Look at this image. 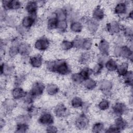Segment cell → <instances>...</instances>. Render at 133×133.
<instances>
[{
	"mask_svg": "<svg viewBox=\"0 0 133 133\" xmlns=\"http://www.w3.org/2000/svg\"><path fill=\"white\" fill-rule=\"evenodd\" d=\"M124 36L119 35H116V36L115 38L114 39V43L116 45H124Z\"/></svg>",
	"mask_w": 133,
	"mask_h": 133,
	"instance_id": "816d5d0a",
	"label": "cell"
},
{
	"mask_svg": "<svg viewBox=\"0 0 133 133\" xmlns=\"http://www.w3.org/2000/svg\"><path fill=\"white\" fill-rule=\"evenodd\" d=\"M93 56L89 51H85L81 53L78 57V62L82 65H86L88 64L92 60Z\"/></svg>",
	"mask_w": 133,
	"mask_h": 133,
	"instance_id": "603a6c76",
	"label": "cell"
},
{
	"mask_svg": "<svg viewBox=\"0 0 133 133\" xmlns=\"http://www.w3.org/2000/svg\"><path fill=\"white\" fill-rule=\"evenodd\" d=\"M46 86L44 84L39 81L34 82L31 86L30 92L35 98H37L43 95L45 90Z\"/></svg>",
	"mask_w": 133,
	"mask_h": 133,
	"instance_id": "ba28073f",
	"label": "cell"
},
{
	"mask_svg": "<svg viewBox=\"0 0 133 133\" xmlns=\"http://www.w3.org/2000/svg\"><path fill=\"white\" fill-rule=\"evenodd\" d=\"M98 85L99 90L106 97H110L112 95V89L114 84L111 80L103 79L99 82Z\"/></svg>",
	"mask_w": 133,
	"mask_h": 133,
	"instance_id": "277c9868",
	"label": "cell"
},
{
	"mask_svg": "<svg viewBox=\"0 0 133 133\" xmlns=\"http://www.w3.org/2000/svg\"><path fill=\"white\" fill-rule=\"evenodd\" d=\"M71 79L72 82L75 85H79L83 83L84 79L79 73V72L73 73L71 74Z\"/></svg>",
	"mask_w": 133,
	"mask_h": 133,
	"instance_id": "60d3db41",
	"label": "cell"
},
{
	"mask_svg": "<svg viewBox=\"0 0 133 133\" xmlns=\"http://www.w3.org/2000/svg\"><path fill=\"white\" fill-rule=\"evenodd\" d=\"M37 17L30 15L24 16L21 20V25L26 29H31L36 22Z\"/></svg>",
	"mask_w": 133,
	"mask_h": 133,
	"instance_id": "ffe728a7",
	"label": "cell"
},
{
	"mask_svg": "<svg viewBox=\"0 0 133 133\" xmlns=\"http://www.w3.org/2000/svg\"><path fill=\"white\" fill-rule=\"evenodd\" d=\"M45 67L48 71L60 75H66L71 72L70 64L64 59L49 60L45 62Z\"/></svg>",
	"mask_w": 133,
	"mask_h": 133,
	"instance_id": "6da1fadb",
	"label": "cell"
},
{
	"mask_svg": "<svg viewBox=\"0 0 133 133\" xmlns=\"http://www.w3.org/2000/svg\"><path fill=\"white\" fill-rule=\"evenodd\" d=\"M29 62L33 68L38 69L42 66L43 63V58L39 54L34 55L29 57Z\"/></svg>",
	"mask_w": 133,
	"mask_h": 133,
	"instance_id": "d6986e66",
	"label": "cell"
},
{
	"mask_svg": "<svg viewBox=\"0 0 133 133\" xmlns=\"http://www.w3.org/2000/svg\"><path fill=\"white\" fill-rule=\"evenodd\" d=\"M26 92L21 87H15L11 90L12 98L16 100H22L25 96Z\"/></svg>",
	"mask_w": 133,
	"mask_h": 133,
	"instance_id": "cb8c5ba5",
	"label": "cell"
},
{
	"mask_svg": "<svg viewBox=\"0 0 133 133\" xmlns=\"http://www.w3.org/2000/svg\"><path fill=\"white\" fill-rule=\"evenodd\" d=\"M114 125L121 132L128 127V122L122 116H116L114 121Z\"/></svg>",
	"mask_w": 133,
	"mask_h": 133,
	"instance_id": "44dd1931",
	"label": "cell"
},
{
	"mask_svg": "<svg viewBox=\"0 0 133 133\" xmlns=\"http://www.w3.org/2000/svg\"><path fill=\"white\" fill-rule=\"evenodd\" d=\"M87 31L91 34H96L99 28V22L93 18H85L83 19Z\"/></svg>",
	"mask_w": 133,
	"mask_h": 133,
	"instance_id": "8fae6325",
	"label": "cell"
},
{
	"mask_svg": "<svg viewBox=\"0 0 133 133\" xmlns=\"http://www.w3.org/2000/svg\"><path fill=\"white\" fill-rule=\"evenodd\" d=\"M70 29L73 33H81L83 29V25L82 22L79 20L71 22L70 24Z\"/></svg>",
	"mask_w": 133,
	"mask_h": 133,
	"instance_id": "4316f807",
	"label": "cell"
},
{
	"mask_svg": "<svg viewBox=\"0 0 133 133\" xmlns=\"http://www.w3.org/2000/svg\"><path fill=\"white\" fill-rule=\"evenodd\" d=\"M55 16L56 17L58 21L67 20L68 14L65 8H58L56 9L53 12Z\"/></svg>",
	"mask_w": 133,
	"mask_h": 133,
	"instance_id": "1f68e13d",
	"label": "cell"
},
{
	"mask_svg": "<svg viewBox=\"0 0 133 133\" xmlns=\"http://www.w3.org/2000/svg\"><path fill=\"white\" fill-rule=\"evenodd\" d=\"M123 80V83L127 87H132L133 83V72L131 70H128V71L122 77Z\"/></svg>",
	"mask_w": 133,
	"mask_h": 133,
	"instance_id": "4dcf8cb0",
	"label": "cell"
},
{
	"mask_svg": "<svg viewBox=\"0 0 133 133\" xmlns=\"http://www.w3.org/2000/svg\"><path fill=\"white\" fill-rule=\"evenodd\" d=\"M129 63L127 61H124L121 63L120 64H118L116 72L117 75L122 77H123L129 70Z\"/></svg>",
	"mask_w": 133,
	"mask_h": 133,
	"instance_id": "d4e9b609",
	"label": "cell"
},
{
	"mask_svg": "<svg viewBox=\"0 0 133 133\" xmlns=\"http://www.w3.org/2000/svg\"><path fill=\"white\" fill-rule=\"evenodd\" d=\"M26 79V75L24 74H17L14 78V85L15 87H20Z\"/></svg>",
	"mask_w": 133,
	"mask_h": 133,
	"instance_id": "ab89813d",
	"label": "cell"
},
{
	"mask_svg": "<svg viewBox=\"0 0 133 133\" xmlns=\"http://www.w3.org/2000/svg\"><path fill=\"white\" fill-rule=\"evenodd\" d=\"M84 101L83 99L79 96H74L71 100V107L74 109L81 108Z\"/></svg>",
	"mask_w": 133,
	"mask_h": 133,
	"instance_id": "d590c367",
	"label": "cell"
},
{
	"mask_svg": "<svg viewBox=\"0 0 133 133\" xmlns=\"http://www.w3.org/2000/svg\"><path fill=\"white\" fill-rule=\"evenodd\" d=\"M104 129V125L101 122H97L95 123L91 127L92 132L98 133L102 132Z\"/></svg>",
	"mask_w": 133,
	"mask_h": 133,
	"instance_id": "f6af8a7d",
	"label": "cell"
},
{
	"mask_svg": "<svg viewBox=\"0 0 133 133\" xmlns=\"http://www.w3.org/2000/svg\"><path fill=\"white\" fill-rule=\"evenodd\" d=\"M129 109L128 106L124 102H116L112 107V112L116 116H123L128 113Z\"/></svg>",
	"mask_w": 133,
	"mask_h": 133,
	"instance_id": "5b68a950",
	"label": "cell"
},
{
	"mask_svg": "<svg viewBox=\"0 0 133 133\" xmlns=\"http://www.w3.org/2000/svg\"><path fill=\"white\" fill-rule=\"evenodd\" d=\"M128 4L126 2L117 3L114 8V13L119 16L125 15L128 11Z\"/></svg>",
	"mask_w": 133,
	"mask_h": 133,
	"instance_id": "e0dca14e",
	"label": "cell"
},
{
	"mask_svg": "<svg viewBox=\"0 0 133 133\" xmlns=\"http://www.w3.org/2000/svg\"><path fill=\"white\" fill-rule=\"evenodd\" d=\"M54 113L55 115L59 118H64L68 117L70 112L66 106L63 103H58L54 108Z\"/></svg>",
	"mask_w": 133,
	"mask_h": 133,
	"instance_id": "52a82bcc",
	"label": "cell"
},
{
	"mask_svg": "<svg viewBox=\"0 0 133 133\" xmlns=\"http://www.w3.org/2000/svg\"><path fill=\"white\" fill-rule=\"evenodd\" d=\"M113 54L116 58H122L127 59L130 62H132L133 51L132 48L127 45L115 46Z\"/></svg>",
	"mask_w": 133,
	"mask_h": 133,
	"instance_id": "7a4b0ae2",
	"label": "cell"
},
{
	"mask_svg": "<svg viewBox=\"0 0 133 133\" xmlns=\"http://www.w3.org/2000/svg\"><path fill=\"white\" fill-rule=\"evenodd\" d=\"M105 17V11L100 5L95 7L92 12V18L97 21L102 20Z\"/></svg>",
	"mask_w": 133,
	"mask_h": 133,
	"instance_id": "7402d4cb",
	"label": "cell"
},
{
	"mask_svg": "<svg viewBox=\"0 0 133 133\" xmlns=\"http://www.w3.org/2000/svg\"><path fill=\"white\" fill-rule=\"evenodd\" d=\"M54 117L53 115L47 111L41 113L38 118V122L42 125L48 126L53 124L54 123Z\"/></svg>",
	"mask_w": 133,
	"mask_h": 133,
	"instance_id": "30bf717a",
	"label": "cell"
},
{
	"mask_svg": "<svg viewBox=\"0 0 133 133\" xmlns=\"http://www.w3.org/2000/svg\"><path fill=\"white\" fill-rule=\"evenodd\" d=\"M5 24L10 28H16L17 25V19L13 16H7L3 20Z\"/></svg>",
	"mask_w": 133,
	"mask_h": 133,
	"instance_id": "836d02e7",
	"label": "cell"
},
{
	"mask_svg": "<svg viewBox=\"0 0 133 133\" xmlns=\"http://www.w3.org/2000/svg\"><path fill=\"white\" fill-rule=\"evenodd\" d=\"M18 47L19 54L22 57H28L32 51L31 45L26 42H21Z\"/></svg>",
	"mask_w": 133,
	"mask_h": 133,
	"instance_id": "ac0fdd59",
	"label": "cell"
},
{
	"mask_svg": "<svg viewBox=\"0 0 133 133\" xmlns=\"http://www.w3.org/2000/svg\"><path fill=\"white\" fill-rule=\"evenodd\" d=\"M79 73L83 78L84 81L90 77V76L92 75V69L88 66L83 67L79 72Z\"/></svg>",
	"mask_w": 133,
	"mask_h": 133,
	"instance_id": "8d00e7d4",
	"label": "cell"
},
{
	"mask_svg": "<svg viewBox=\"0 0 133 133\" xmlns=\"http://www.w3.org/2000/svg\"><path fill=\"white\" fill-rule=\"evenodd\" d=\"M50 44V43L49 39L45 36H42L35 41L34 47L39 51H44L49 48Z\"/></svg>",
	"mask_w": 133,
	"mask_h": 133,
	"instance_id": "7c38bea8",
	"label": "cell"
},
{
	"mask_svg": "<svg viewBox=\"0 0 133 133\" xmlns=\"http://www.w3.org/2000/svg\"><path fill=\"white\" fill-rule=\"evenodd\" d=\"M58 22V20L55 16L54 14L52 13L51 15L48 17L47 20V28L49 30L57 29Z\"/></svg>",
	"mask_w": 133,
	"mask_h": 133,
	"instance_id": "f1b7e54d",
	"label": "cell"
},
{
	"mask_svg": "<svg viewBox=\"0 0 133 133\" xmlns=\"http://www.w3.org/2000/svg\"><path fill=\"white\" fill-rule=\"evenodd\" d=\"M105 132H111V133H116V132H119V130L113 125H111L108 127L107 129H105L104 130Z\"/></svg>",
	"mask_w": 133,
	"mask_h": 133,
	"instance_id": "db71d44e",
	"label": "cell"
},
{
	"mask_svg": "<svg viewBox=\"0 0 133 133\" xmlns=\"http://www.w3.org/2000/svg\"><path fill=\"white\" fill-rule=\"evenodd\" d=\"M82 84L84 87L88 90H92L98 86L97 82L91 77L84 80Z\"/></svg>",
	"mask_w": 133,
	"mask_h": 133,
	"instance_id": "83f0119b",
	"label": "cell"
},
{
	"mask_svg": "<svg viewBox=\"0 0 133 133\" xmlns=\"http://www.w3.org/2000/svg\"><path fill=\"white\" fill-rule=\"evenodd\" d=\"M132 17H133V11H132V10H131L127 14L126 18L129 20H132Z\"/></svg>",
	"mask_w": 133,
	"mask_h": 133,
	"instance_id": "9f6ffc18",
	"label": "cell"
},
{
	"mask_svg": "<svg viewBox=\"0 0 133 133\" xmlns=\"http://www.w3.org/2000/svg\"><path fill=\"white\" fill-rule=\"evenodd\" d=\"M68 28V22L67 20H62V21H59L58 25L57 27V30L61 32L64 33L66 32Z\"/></svg>",
	"mask_w": 133,
	"mask_h": 133,
	"instance_id": "681fc988",
	"label": "cell"
},
{
	"mask_svg": "<svg viewBox=\"0 0 133 133\" xmlns=\"http://www.w3.org/2000/svg\"><path fill=\"white\" fill-rule=\"evenodd\" d=\"M58 131V128L55 125L51 124L46 126V132H53L56 133Z\"/></svg>",
	"mask_w": 133,
	"mask_h": 133,
	"instance_id": "f5cc1de1",
	"label": "cell"
},
{
	"mask_svg": "<svg viewBox=\"0 0 133 133\" xmlns=\"http://www.w3.org/2000/svg\"><path fill=\"white\" fill-rule=\"evenodd\" d=\"M90 119L87 113L82 112L77 115L74 119L75 127L78 130H85L89 125Z\"/></svg>",
	"mask_w": 133,
	"mask_h": 133,
	"instance_id": "3957f363",
	"label": "cell"
},
{
	"mask_svg": "<svg viewBox=\"0 0 133 133\" xmlns=\"http://www.w3.org/2000/svg\"><path fill=\"white\" fill-rule=\"evenodd\" d=\"M123 26L117 20H112L105 25V30L110 35H116L122 31Z\"/></svg>",
	"mask_w": 133,
	"mask_h": 133,
	"instance_id": "8992f818",
	"label": "cell"
},
{
	"mask_svg": "<svg viewBox=\"0 0 133 133\" xmlns=\"http://www.w3.org/2000/svg\"><path fill=\"white\" fill-rule=\"evenodd\" d=\"M25 109L27 113L32 117L36 115L38 112V109L33 104H31L25 107Z\"/></svg>",
	"mask_w": 133,
	"mask_h": 133,
	"instance_id": "7dc6e473",
	"label": "cell"
},
{
	"mask_svg": "<svg viewBox=\"0 0 133 133\" xmlns=\"http://www.w3.org/2000/svg\"><path fill=\"white\" fill-rule=\"evenodd\" d=\"M60 47L64 51H69L73 48V44L72 41L63 39L60 43Z\"/></svg>",
	"mask_w": 133,
	"mask_h": 133,
	"instance_id": "b9f144b4",
	"label": "cell"
},
{
	"mask_svg": "<svg viewBox=\"0 0 133 133\" xmlns=\"http://www.w3.org/2000/svg\"><path fill=\"white\" fill-rule=\"evenodd\" d=\"M29 129V125L28 123H17L15 128V132L18 133H24L28 132Z\"/></svg>",
	"mask_w": 133,
	"mask_h": 133,
	"instance_id": "e575fe53",
	"label": "cell"
},
{
	"mask_svg": "<svg viewBox=\"0 0 133 133\" xmlns=\"http://www.w3.org/2000/svg\"><path fill=\"white\" fill-rule=\"evenodd\" d=\"M22 5V3L18 0L2 1L3 9L6 11L8 10H18L21 8Z\"/></svg>",
	"mask_w": 133,
	"mask_h": 133,
	"instance_id": "9c48e42d",
	"label": "cell"
},
{
	"mask_svg": "<svg viewBox=\"0 0 133 133\" xmlns=\"http://www.w3.org/2000/svg\"><path fill=\"white\" fill-rule=\"evenodd\" d=\"M39 7L37 1H28L25 5V10L28 13V15L37 17V11Z\"/></svg>",
	"mask_w": 133,
	"mask_h": 133,
	"instance_id": "5bb4252c",
	"label": "cell"
},
{
	"mask_svg": "<svg viewBox=\"0 0 133 133\" xmlns=\"http://www.w3.org/2000/svg\"><path fill=\"white\" fill-rule=\"evenodd\" d=\"M124 38L128 39L129 42H132L133 36L132 28L130 26H123L122 31Z\"/></svg>",
	"mask_w": 133,
	"mask_h": 133,
	"instance_id": "d6a6232c",
	"label": "cell"
},
{
	"mask_svg": "<svg viewBox=\"0 0 133 133\" xmlns=\"http://www.w3.org/2000/svg\"><path fill=\"white\" fill-rule=\"evenodd\" d=\"M15 72V66L12 63L4 62L1 64V75L4 77H9Z\"/></svg>",
	"mask_w": 133,
	"mask_h": 133,
	"instance_id": "9a60e30c",
	"label": "cell"
},
{
	"mask_svg": "<svg viewBox=\"0 0 133 133\" xmlns=\"http://www.w3.org/2000/svg\"><path fill=\"white\" fill-rule=\"evenodd\" d=\"M19 45V44H18ZM18 45H11L8 49V56L10 58H14L19 54Z\"/></svg>",
	"mask_w": 133,
	"mask_h": 133,
	"instance_id": "c3c4849f",
	"label": "cell"
},
{
	"mask_svg": "<svg viewBox=\"0 0 133 133\" xmlns=\"http://www.w3.org/2000/svg\"><path fill=\"white\" fill-rule=\"evenodd\" d=\"M92 44L93 41L92 38L90 37H84L81 49L85 51H89L92 48Z\"/></svg>",
	"mask_w": 133,
	"mask_h": 133,
	"instance_id": "74e56055",
	"label": "cell"
},
{
	"mask_svg": "<svg viewBox=\"0 0 133 133\" xmlns=\"http://www.w3.org/2000/svg\"><path fill=\"white\" fill-rule=\"evenodd\" d=\"M98 49L99 55L109 56L110 52V44L109 42L105 38H101L98 43Z\"/></svg>",
	"mask_w": 133,
	"mask_h": 133,
	"instance_id": "4fadbf2b",
	"label": "cell"
},
{
	"mask_svg": "<svg viewBox=\"0 0 133 133\" xmlns=\"http://www.w3.org/2000/svg\"><path fill=\"white\" fill-rule=\"evenodd\" d=\"M118 65L116 61L112 58H109L105 61L104 66L109 72H115Z\"/></svg>",
	"mask_w": 133,
	"mask_h": 133,
	"instance_id": "484cf974",
	"label": "cell"
},
{
	"mask_svg": "<svg viewBox=\"0 0 133 133\" xmlns=\"http://www.w3.org/2000/svg\"><path fill=\"white\" fill-rule=\"evenodd\" d=\"M16 31L17 32V33L19 34V35L20 36H25L28 33V31H29V30L25 29V28H24L23 26H22L20 24L18 25L17 26V27L16 28Z\"/></svg>",
	"mask_w": 133,
	"mask_h": 133,
	"instance_id": "f907efd6",
	"label": "cell"
},
{
	"mask_svg": "<svg viewBox=\"0 0 133 133\" xmlns=\"http://www.w3.org/2000/svg\"><path fill=\"white\" fill-rule=\"evenodd\" d=\"M6 125V121L4 119V118H1V121H0V128L2 130L3 127H4V126Z\"/></svg>",
	"mask_w": 133,
	"mask_h": 133,
	"instance_id": "11a10c76",
	"label": "cell"
},
{
	"mask_svg": "<svg viewBox=\"0 0 133 133\" xmlns=\"http://www.w3.org/2000/svg\"><path fill=\"white\" fill-rule=\"evenodd\" d=\"M97 107L100 111H106L110 107V102L107 99H102L99 102Z\"/></svg>",
	"mask_w": 133,
	"mask_h": 133,
	"instance_id": "f35d334b",
	"label": "cell"
},
{
	"mask_svg": "<svg viewBox=\"0 0 133 133\" xmlns=\"http://www.w3.org/2000/svg\"><path fill=\"white\" fill-rule=\"evenodd\" d=\"M17 100L14 98H6L2 103V108L5 113L11 112L17 105Z\"/></svg>",
	"mask_w": 133,
	"mask_h": 133,
	"instance_id": "2e32d148",
	"label": "cell"
},
{
	"mask_svg": "<svg viewBox=\"0 0 133 133\" xmlns=\"http://www.w3.org/2000/svg\"><path fill=\"white\" fill-rule=\"evenodd\" d=\"M47 94L49 96H55L58 94L60 91L59 86L55 83H49L45 87Z\"/></svg>",
	"mask_w": 133,
	"mask_h": 133,
	"instance_id": "f546056e",
	"label": "cell"
},
{
	"mask_svg": "<svg viewBox=\"0 0 133 133\" xmlns=\"http://www.w3.org/2000/svg\"><path fill=\"white\" fill-rule=\"evenodd\" d=\"M31 118H32V116L29 115L28 113H26V114H22L16 117V123H23L29 124V122L31 121Z\"/></svg>",
	"mask_w": 133,
	"mask_h": 133,
	"instance_id": "bcb514c9",
	"label": "cell"
},
{
	"mask_svg": "<svg viewBox=\"0 0 133 133\" xmlns=\"http://www.w3.org/2000/svg\"><path fill=\"white\" fill-rule=\"evenodd\" d=\"M84 39V37L80 36L77 35L76 36L74 39L72 41L73 44V48L76 49H80L82 48V43Z\"/></svg>",
	"mask_w": 133,
	"mask_h": 133,
	"instance_id": "ee69618b",
	"label": "cell"
},
{
	"mask_svg": "<svg viewBox=\"0 0 133 133\" xmlns=\"http://www.w3.org/2000/svg\"><path fill=\"white\" fill-rule=\"evenodd\" d=\"M104 68V66L103 63L100 62H97L92 69V74L95 76L99 75L101 73Z\"/></svg>",
	"mask_w": 133,
	"mask_h": 133,
	"instance_id": "7bdbcfd3",
	"label": "cell"
}]
</instances>
